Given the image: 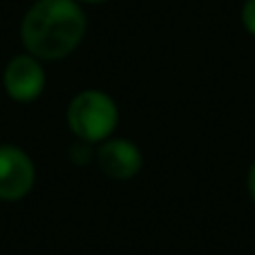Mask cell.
<instances>
[{
	"instance_id": "cell-2",
	"label": "cell",
	"mask_w": 255,
	"mask_h": 255,
	"mask_svg": "<svg viewBox=\"0 0 255 255\" xmlns=\"http://www.w3.org/2000/svg\"><path fill=\"white\" fill-rule=\"evenodd\" d=\"M119 121L117 103L101 90L79 92L67 106V126L83 143H101L110 139Z\"/></svg>"
},
{
	"instance_id": "cell-3",
	"label": "cell",
	"mask_w": 255,
	"mask_h": 255,
	"mask_svg": "<svg viewBox=\"0 0 255 255\" xmlns=\"http://www.w3.org/2000/svg\"><path fill=\"white\" fill-rule=\"evenodd\" d=\"M36 179V168L29 154L16 145H0V199L18 202L31 188Z\"/></svg>"
},
{
	"instance_id": "cell-5",
	"label": "cell",
	"mask_w": 255,
	"mask_h": 255,
	"mask_svg": "<svg viewBox=\"0 0 255 255\" xmlns=\"http://www.w3.org/2000/svg\"><path fill=\"white\" fill-rule=\"evenodd\" d=\"M97 163L110 179L128 181L141 170V150L128 139H106L97 150Z\"/></svg>"
},
{
	"instance_id": "cell-1",
	"label": "cell",
	"mask_w": 255,
	"mask_h": 255,
	"mask_svg": "<svg viewBox=\"0 0 255 255\" xmlns=\"http://www.w3.org/2000/svg\"><path fill=\"white\" fill-rule=\"evenodd\" d=\"M88 20L76 0H38L25 13L20 38L38 61H58L81 45Z\"/></svg>"
},
{
	"instance_id": "cell-7",
	"label": "cell",
	"mask_w": 255,
	"mask_h": 255,
	"mask_svg": "<svg viewBox=\"0 0 255 255\" xmlns=\"http://www.w3.org/2000/svg\"><path fill=\"white\" fill-rule=\"evenodd\" d=\"M247 186H249V195L253 197V202H255V161H253V166L249 168V175H247Z\"/></svg>"
},
{
	"instance_id": "cell-6",
	"label": "cell",
	"mask_w": 255,
	"mask_h": 255,
	"mask_svg": "<svg viewBox=\"0 0 255 255\" xmlns=\"http://www.w3.org/2000/svg\"><path fill=\"white\" fill-rule=\"evenodd\" d=\"M242 22L247 27L249 34L255 36V0H247L242 9Z\"/></svg>"
},
{
	"instance_id": "cell-4",
	"label": "cell",
	"mask_w": 255,
	"mask_h": 255,
	"mask_svg": "<svg viewBox=\"0 0 255 255\" xmlns=\"http://www.w3.org/2000/svg\"><path fill=\"white\" fill-rule=\"evenodd\" d=\"M4 92L13 99V101H34L43 94L45 90V72L43 65L36 56L31 54H18L7 63L2 74Z\"/></svg>"
},
{
	"instance_id": "cell-8",
	"label": "cell",
	"mask_w": 255,
	"mask_h": 255,
	"mask_svg": "<svg viewBox=\"0 0 255 255\" xmlns=\"http://www.w3.org/2000/svg\"><path fill=\"white\" fill-rule=\"evenodd\" d=\"M76 2H88V4H101V2H108V0H76Z\"/></svg>"
}]
</instances>
